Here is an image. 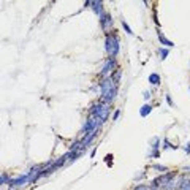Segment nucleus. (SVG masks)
Here are the masks:
<instances>
[{
  "label": "nucleus",
  "instance_id": "3",
  "mask_svg": "<svg viewBox=\"0 0 190 190\" xmlns=\"http://www.w3.org/2000/svg\"><path fill=\"white\" fill-rule=\"evenodd\" d=\"M89 116H95V117L101 119L103 122H106L108 117H110V105L101 103V101L92 105V108L89 110Z\"/></svg>",
  "mask_w": 190,
  "mask_h": 190
},
{
  "label": "nucleus",
  "instance_id": "10",
  "mask_svg": "<svg viewBox=\"0 0 190 190\" xmlns=\"http://www.w3.org/2000/svg\"><path fill=\"white\" fill-rule=\"evenodd\" d=\"M151 111H152V106L151 105H144V106H141V110H140V116L146 117V116L151 114Z\"/></svg>",
  "mask_w": 190,
  "mask_h": 190
},
{
  "label": "nucleus",
  "instance_id": "8",
  "mask_svg": "<svg viewBox=\"0 0 190 190\" xmlns=\"http://www.w3.org/2000/svg\"><path fill=\"white\" fill-rule=\"evenodd\" d=\"M90 5H92V10L95 11V15H97L98 18L106 13L105 8H103V2H100V0H97V2H90Z\"/></svg>",
  "mask_w": 190,
  "mask_h": 190
},
{
  "label": "nucleus",
  "instance_id": "15",
  "mask_svg": "<svg viewBox=\"0 0 190 190\" xmlns=\"http://www.w3.org/2000/svg\"><path fill=\"white\" fill-rule=\"evenodd\" d=\"M158 56H160V59H162V60H165V59L168 57V49L160 48V49H158Z\"/></svg>",
  "mask_w": 190,
  "mask_h": 190
},
{
  "label": "nucleus",
  "instance_id": "16",
  "mask_svg": "<svg viewBox=\"0 0 190 190\" xmlns=\"http://www.w3.org/2000/svg\"><path fill=\"white\" fill-rule=\"evenodd\" d=\"M6 182L10 184V178H8V174L3 171V173H2V176H0V184H2V185H5Z\"/></svg>",
  "mask_w": 190,
  "mask_h": 190
},
{
  "label": "nucleus",
  "instance_id": "13",
  "mask_svg": "<svg viewBox=\"0 0 190 190\" xmlns=\"http://www.w3.org/2000/svg\"><path fill=\"white\" fill-rule=\"evenodd\" d=\"M133 190H157V188H154L152 185H146V184H140V185H136Z\"/></svg>",
  "mask_w": 190,
  "mask_h": 190
},
{
  "label": "nucleus",
  "instance_id": "19",
  "mask_svg": "<svg viewBox=\"0 0 190 190\" xmlns=\"http://www.w3.org/2000/svg\"><path fill=\"white\" fill-rule=\"evenodd\" d=\"M143 97H144V100H149V98H151V92H149V90L143 92Z\"/></svg>",
  "mask_w": 190,
  "mask_h": 190
},
{
  "label": "nucleus",
  "instance_id": "11",
  "mask_svg": "<svg viewBox=\"0 0 190 190\" xmlns=\"http://www.w3.org/2000/svg\"><path fill=\"white\" fill-rule=\"evenodd\" d=\"M149 83H151L152 86H158V84H160V76H158V73H151V75H149Z\"/></svg>",
  "mask_w": 190,
  "mask_h": 190
},
{
  "label": "nucleus",
  "instance_id": "22",
  "mask_svg": "<svg viewBox=\"0 0 190 190\" xmlns=\"http://www.w3.org/2000/svg\"><path fill=\"white\" fill-rule=\"evenodd\" d=\"M163 147H165V149L171 147V144H170V141H168V140H163Z\"/></svg>",
  "mask_w": 190,
  "mask_h": 190
},
{
  "label": "nucleus",
  "instance_id": "4",
  "mask_svg": "<svg viewBox=\"0 0 190 190\" xmlns=\"http://www.w3.org/2000/svg\"><path fill=\"white\" fill-rule=\"evenodd\" d=\"M116 59H111V57H108L106 60H105V63H103V67H101V70H100V76L103 78V79H106V78H111V73H114L116 71Z\"/></svg>",
  "mask_w": 190,
  "mask_h": 190
},
{
  "label": "nucleus",
  "instance_id": "18",
  "mask_svg": "<svg viewBox=\"0 0 190 190\" xmlns=\"http://www.w3.org/2000/svg\"><path fill=\"white\" fill-rule=\"evenodd\" d=\"M122 27H124V30H125L127 33H133V32H132V29L128 27V24H127L125 21H122Z\"/></svg>",
  "mask_w": 190,
  "mask_h": 190
},
{
  "label": "nucleus",
  "instance_id": "7",
  "mask_svg": "<svg viewBox=\"0 0 190 190\" xmlns=\"http://www.w3.org/2000/svg\"><path fill=\"white\" fill-rule=\"evenodd\" d=\"M25 184H29V178H27V174H22V176H19V178L10 181V187H13V188L22 187V185H25Z\"/></svg>",
  "mask_w": 190,
  "mask_h": 190
},
{
  "label": "nucleus",
  "instance_id": "14",
  "mask_svg": "<svg viewBox=\"0 0 190 190\" xmlns=\"http://www.w3.org/2000/svg\"><path fill=\"white\" fill-rule=\"evenodd\" d=\"M152 170L158 171V173H168V168L163 165H152Z\"/></svg>",
  "mask_w": 190,
  "mask_h": 190
},
{
  "label": "nucleus",
  "instance_id": "1",
  "mask_svg": "<svg viewBox=\"0 0 190 190\" xmlns=\"http://www.w3.org/2000/svg\"><path fill=\"white\" fill-rule=\"evenodd\" d=\"M100 101L106 103V105H111L116 100V95H117V84L116 81H113V78H106L100 81Z\"/></svg>",
  "mask_w": 190,
  "mask_h": 190
},
{
  "label": "nucleus",
  "instance_id": "17",
  "mask_svg": "<svg viewBox=\"0 0 190 190\" xmlns=\"http://www.w3.org/2000/svg\"><path fill=\"white\" fill-rule=\"evenodd\" d=\"M181 190H190V181H188V179H184V181H182Z\"/></svg>",
  "mask_w": 190,
  "mask_h": 190
},
{
  "label": "nucleus",
  "instance_id": "21",
  "mask_svg": "<svg viewBox=\"0 0 190 190\" xmlns=\"http://www.w3.org/2000/svg\"><path fill=\"white\" fill-rule=\"evenodd\" d=\"M151 157H152V158H157V157H160V151H154V152H151Z\"/></svg>",
  "mask_w": 190,
  "mask_h": 190
},
{
  "label": "nucleus",
  "instance_id": "23",
  "mask_svg": "<svg viewBox=\"0 0 190 190\" xmlns=\"http://www.w3.org/2000/svg\"><path fill=\"white\" fill-rule=\"evenodd\" d=\"M166 101H168V105H170V106H174V103H173V100H171L170 95H166Z\"/></svg>",
  "mask_w": 190,
  "mask_h": 190
},
{
  "label": "nucleus",
  "instance_id": "9",
  "mask_svg": "<svg viewBox=\"0 0 190 190\" xmlns=\"http://www.w3.org/2000/svg\"><path fill=\"white\" fill-rule=\"evenodd\" d=\"M158 41L163 45V46H166V48H173V46H174V43L170 41V40H168L163 33H162V32H158Z\"/></svg>",
  "mask_w": 190,
  "mask_h": 190
},
{
  "label": "nucleus",
  "instance_id": "20",
  "mask_svg": "<svg viewBox=\"0 0 190 190\" xmlns=\"http://www.w3.org/2000/svg\"><path fill=\"white\" fill-rule=\"evenodd\" d=\"M119 114H120V110H116V111H114V114H113V120H117Z\"/></svg>",
  "mask_w": 190,
  "mask_h": 190
},
{
  "label": "nucleus",
  "instance_id": "6",
  "mask_svg": "<svg viewBox=\"0 0 190 190\" xmlns=\"http://www.w3.org/2000/svg\"><path fill=\"white\" fill-rule=\"evenodd\" d=\"M100 25H101V29H103V32H106V33H111L113 30V19H111V16L108 15V13H105V15H101L100 16Z\"/></svg>",
  "mask_w": 190,
  "mask_h": 190
},
{
  "label": "nucleus",
  "instance_id": "24",
  "mask_svg": "<svg viewBox=\"0 0 190 190\" xmlns=\"http://www.w3.org/2000/svg\"><path fill=\"white\" fill-rule=\"evenodd\" d=\"M185 152L190 154V144H185Z\"/></svg>",
  "mask_w": 190,
  "mask_h": 190
},
{
  "label": "nucleus",
  "instance_id": "5",
  "mask_svg": "<svg viewBox=\"0 0 190 190\" xmlns=\"http://www.w3.org/2000/svg\"><path fill=\"white\" fill-rule=\"evenodd\" d=\"M174 178H176V173H171V171H168V173H165V174H162L160 178L154 179L151 185H152L154 188H157V187H162V188H163V187H165V185H166L170 181H173Z\"/></svg>",
  "mask_w": 190,
  "mask_h": 190
},
{
  "label": "nucleus",
  "instance_id": "2",
  "mask_svg": "<svg viewBox=\"0 0 190 190\" xmlns=\"http://www.w3.org/2000/svg\"><path fill=\"white\" fill-rule=\"evenodd\" d=\"M105 49H106L108 56H110L111 59H116V57H117L119 49H120V43H119L117 33H114V32L106 33V38H105Z\"/></svg>",
  "mask_w": 190,
  "mask_h": 190
},
{
  "label": "nucleus",
  "instance_id": "12",
  "mask_svg": "<svg viewBox=\"0 0 190 190\" xmlns=\"http://www.w3.org/2000/svg\"><path fill=\"white\" fill-rule=\"evenodd\" d=\"M158 147H160V140H158L157 136H154L152 141H151V149H152V152H154V151H158Z\"/></svg>",
  "mask_w": 190,
  "mask_h": 190
}]
</instances>
